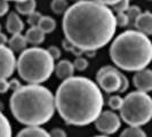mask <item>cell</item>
Wrapping results in <instances>:
<instances>
[{
  "instance_id": "cell-15",
  "label": "cell",
  "mask_w": 152,
  "mask_h": 137,
  "mask_svg": "<svg viewBox=\"0 0 152 137\" xmlns=\"http://www.w3.org/2000/svg\"><path fill=\"white\" fill-rule=\"evenodd\" d=\"M7 42H8V47L14 53H21V52H23L26 48V46H28L26 39L21 33L12 34V38L9 39Z\"/></svg>"
},
{
  "instance_id": "cell-13",
  "label": "cell",
  "mask_w": 152,
  "mask_h": 137,
  "mask_svg": "<svg viewBox=\"0 0 152 137\" xmlns=\"http://www.w3.org/2000/svg\"><path fill=\"white\" fill-rule=\"evenodd\" d=\"M54 71L56 73V77L58 79L65 80L70 77L73 76L75 73V66L72 64V62L68 61V60H62L60 61L54 68Z\"/></svg>"
},
{
  "instance_id": "cell-3",
  "label": "cell",
  "mask_w": 152,
  "mask_h": 137,
  "mask_svg": "<svg viewBox=\"0 0 152 137\" xmlns=\"http://www.w3.org/2000/svg\"><path fill=\"white\" fill-rule=\"evenodd\" d=\"M10 110L18 122L26 126H40L55 113V98L52 91L40 85L21 86L13 91Z\"/></svg>"
},
{
  "instance_id": "cell-20",
  "label": "cell",
  "mask_w": 152,
  "mask_h": 137,
  "mask_svg": "<svg viewBox=\"0 0 152 137\" xmlns=\"http://www.w3.org/2000/svg\"><path fill=\"white\" fill-rule=\"evenodd\" d=\"M0 137H12L10 123L1 111H0Z\"/></svg>"
},
{
  "instance_id": "cell-17",
  "label": "cell",
  "mask_w": 152,
  "mask_h": 137,
  "mask_svg": "<svg viewBox=\"0 0 152 137\" xmlns=\"http://www.w3.org/2000/svg\"><path fill=\"white\" fill-rule=\"evenodd\" d=\"M16 137H50L47 130L40 128L39 126H29L22 129Z\"/></svg>"
},
{
  "instance_id": "cell-41",
  "label": "cell",
  "mask_w": 152,
  "mask_h": 137,
  "mask_svg": "<svg viewBox=\"0 0 152 137\" xmlns=\"http://www.w3.org/2000/svg\"><path fill=\"white\" fill-rule=\"evenodd\" d=\"M129 1H132V0H129Z\"/></svg>"
},
{
  "instance_id": "cell-22",
  "label": "cell",
  "mask_w": 152,
  "mask_h": 137,
  "mask_svg": "<svg viewBox=\"0 0 152 137\" xmlns=\"http://www.w3.org/2000/svg\"><path fill=\"white\" fill-rule=\"evenodd\" d=\"M115 23H117V26H121V28H125L129 24V17L126 14V12H120V13H117L115 15Z\"/></svg>"
},
{
  "instance_id": "cell-7",
  "label": "cell",
  "mask_w": 152,
  "mask_h": 137,
  "mask_svg": "<svg viewBox=\"0 0 152 137\" xmlns=\"http://www.w3.org/2000/svg\"><path fill=\"white\" fill-rule=\"evenodd\" d=\"M124 73H121L118 68L111 65L102 66L99 70L96 78L99 87L107 93H114L118 91L120 88V82H121V77Z\"/></svg>"
},
{
  "instance_id": "cell-6",
  "label": "cell",
  "mask_w": 152,
  "mask_h": 137,
  "mask_svg": "<svg viewBox=\"0 0 152 137\" xmlns=\"http://www.w3.org/2000/svg\"><path fill=\"white\" fill-rule=\"evenodd\" d=\"M120 117L127 125L133 127L144 126L151 120L152 99L144 91H133L122 98Z\"/></svg>"
},
{
  "instance_id": "cell-28",
  "label": "cell",
  "mask_w": 152,
  "mask_h": 137,
  "mask_svg": "<svg viewBox=\"0 0 152 137\" xmlns=\"http://www.w3.org/2000/svg\"><path fill=\"white\" fill-rule=\"evenodd\" d=\"M48 53L52 55V57H53L54 60H58V58H61V48H58L57 46H50L48 49Z\"/></svg>"
},
{
  "instance_id": "cell-2",
  "label": "cell",
  "mask_w": 152,
  "mask_h": 137,
  "mask_svg": "<svg viewBox=\"0 0 152 137\" xmlns=\"http://www.w3.org/2000/svg\"><path fill=\"white\" fill-rule=\"evenodd\" d=\"M55 109L68 125L87 126L102 112L103 95L97 85L86 77H70L56 90Z\"/></svg>"
},
{
  "instance_id": "cell-37",
  "label": "cell",
  "mask_w": 152,
  "mask_h": 137,
  "mask_svg": "<svg viewBox=\"0 0 152 137\" xmlns=\"http://www.w3.org/2000/svg\"><path fill=\"white\" fill-rule=\"evenodd\" d=\"M95 137H107V136H105V135H102V136H95Z\"/></svg>"
},
{
  "instance_id": "cell-12",
  "label": "cell",
  "mask_w": 152,
  "mask_h": 137,
  "mask_svg": "<svg viewBox=\"0 0 152 137\" xmlns=\"http://www.w3.org/2000/svg\"><path fill=\"white\" fill-rule=\"evenodd\" d=\"M6 29L10 34H17L24 30V23L20 15L15 12H10L7 16Z\"/></svg>"
},
{
  "instance_id": "cell-9",
  "label": "cell",
  "mask_w": 152,
  "mask_h": 137,
  "mask_svg": "<svg viewBox=\"0 0 152 137\" xmlns=\"http://www.w3.org/2000/svg\"><path fill=\"white\" fill-rule=\"evenodd\" d=\"M16 68L14 52L6 45H0V79H7Z\"/></svg>"
},
{
  "instance_id": "cell-10",
  "label": "cell",
  "mask_w": 152,
  "mask_h": 137,
  "mask_svg": "<svg viewBox=\"0 0 152 137\" xmlns=\"http://www.w3.org/2000/svg\"><path fill=\"white\" fill-rule=\"evenodd\" d=\"M133 84L137 90L149 93L152 89V71L150 68H142L136 71L133 78Z\"/></svg>"
},
{
  "instance_id": "cell-4",
  "label": "cell",
  "mask_w": 152,
  "mask_h": 137,
  "mask_svg": "<svg viewBox=\"0 0 152 137\" xmlns=\"http://www.w3.org/2000/svg\"><path fill=\"white\" fill-rule=\"evenodd\" d=\"M110 56L117 68L125 71H138L145 68L151 62L152 42L144 33L127 30L113 40Z\"/></svg>"
},
{
  "instance_id": "cell-39",
  "label": "cell",
  "mask_w": 152,
  "mask_h": 137,
  "mask_svg": "<svg viewBox=\"0 0 152 137\" xmlns=\"http://www.w3.org/2000/svg\"><path fill=\"white\" fill-rule=\"evenodd\" d=\"M72 1H75V2H76V1H79V0H72Z\"/></svg>"
},
{
  "instance_id": "cell-32",
  "label": "cell",
  "mask_w": 152,
  "mask_h": 137,
  "mask_svg": "<svg viewBox=\"0 0 152 137\" xmlns=\"http://www.w3.org/2000/svg\"><path fill=\"white\" fill-rule=\"evenodd\" d=\"M8 82H9V89H12L13 91H15L16 89H18V88L21 87L20 81L16 80V79H13V80H10V81H8Z\"/></svg>"
},
{
  "instance_id": "cell-23",
  "label": "cell",
  "mask_w": 152,
  "mask_h": 137,
  "mask_svg": "<svg viewBox=\"0 0 152 137\" xmlns=\"http://www.w3.org/2000/svg\"><path fill=\"white\" fill-rule=\"evenodd\" d=\"M72 64H73V66H75V70H78V71H85L86 68H88V65H89L87 58L81 57V56H78Z\"/></svg>"
},
{
  "instance_id": "cell-24",
  "label": "cell",
  "mask_w": 152,
  "mask_h": 137,
  "mask_svg": "<svg viewBox=\"0 0 152 137\" xmlns=\"http://www.w3.org/2000/svg\"><path fill=\"white\" fill-rule=\"evenodd\" d=\"M130 6V1L129 0H119V1H117L115 4H114L113 6V12L115 13H120V12H126L128 7Z\"/></svg>"
},
{
  "instance_id": "cell-34",
  "label": "cell",
  "mask_w": 152,
  "mask_h": 137,
  "mask_svg": "<svg viewBox=\"0 0 152 137\" xmlns=\"http://www.w3.org/2000/svg\"><path fill=\"white\" fill-rule=\"evenodd\" d=\"M73 47H75V46L72 45L71 42H69L66 39H64V40H63V48H64L65 50H68V52H71Z\"/></svg>"
},
{
  "instance_id": "cell-38",
  "label": "cell",
  "mask_w": 152,
  "mask_h": 137,
  "mask_svg": "<svg viewBox=\"0 0 152 137\" xmlns=\"http://www.w3.org/2000/svg\"><path fill=\"white\" fill-rule=\"evenodd\" d=\"M0 32H1V24H0Z\"/></svg>"
},
{
  "instance_id": "cell-14",
  "label": "cell",
  "mask_w": 152,
  "mask_h": 137,
  "mask_svg": "<svg viewBox=\"0 0 152 137\" xmlns=\"http://www.w3.org/2000/svg\"><path fill=\"white\" fill-rule=\"evenodd\" d=\"M24 37L26 39L28 44H30L32 46H38L45 41L46 34L39 26L36 25V26H31L30 29L26 31Z\"/></svg>"
},
{
  "instance_id": "cell-8",
  "label": "cell",
  "mask_w": 152,
  "mask_h": 137,
  "mask_svg": "<svg viewBox=\"0 0 152 137\" xmlns=\"http://www.w3.org/2000/svg\"><path fill=\"white\" fill-rule=\"evenodd\" d=\"M94 122H95L96 129L101 133H103L104 135L114 134L120 128V125H121L119 117L112 111L101 112Z\"/></svg>"
},
{
  "instance_id": "cell-40",
  "label": "cell",
  "mask_w": 152,
  "mask_h": 137,
  "mask_svg": "<svg viewBox=\"0 0 152 137\" xmlns=\"http://www.w3.org/2000/svg\"><path fill=\"white\" fill-rule=\"evenodd\" d=\"M148 1H151V0H148Z\"/></svg>"
},
{
  "instance_id": "cell-33",
  "label": "cell",
  "mask_w": 152,
  "mask_h": 137,
  "mask_svg": "<svg viewBox=\"0 0 152 137\" xmlns=\"http://www.w3.org/2000/svg\"><path fill=\"white\" fill-rule=\"evenodd\" d=\"M94 1L99 2V4H102V5H105V6H113L114 4H115L117 1H119V0H94Z\"/></svg>"
},
{
  "instance_id": "cell-25",
  "label": "cell",
  "mask_w": 152,
  "mask_h": 137,
  "mask_svg": "<svg viewBox=\"0 0 152 137\" xmlns=\"http://www.w3.org/2000/svg\"><path fill=\"white\" fill-rule=\"evenodd\" d=\"M141 13H142V10H141V8L138 7V6H129L128 9L126 10V14L129 17V22L135 21V18H136Z\"/></svg>"
},
{
  "instance_id": "cell-26",
  "label": "cell",
  "mask_w": 152,
  "mask_h": 137,
  "mask_svg": "<svg viewBox=\"0 0 152 137\" xmlns=\"http://www.w3.org/2000/svg\"><path fill=\"white\" fill-rule=\"evenodd\" d=\"M107 103H109V106L111 107L112 110H119L122 104V98L120 96H118V95L111 96V97L109 98V102H107Z\"/></svg>"
},
{
  "instance_id": "cell-35",
  "label": "cell",
  "mask_w": 152,
  "mask_h": 137,
  "mask_svg": "<svg viewBox=\"0 0 152 137\" xmlns=\"http://www.w3.org/2000/svg\"><path fill=\"white\" fill-rule=\"evenodd\" d=\"M8 41L6 34H4L2 32H0V45H6Z\"/></svg>"
},
{
  "instance_id": "cell-21",
  "label": "cell",
  "mask_w": 152,
  "mask_h": 137,
  "mask_svg": "<svg viewBox=\"0 0 152 137\" xmlns=\"http://www.w3.org/2000/svg\"><path fill=\"white\" fill-rule=\"evenodd\" d=\"M120 137H148L145 131L143 129H141L140 127H133L130 126L129 128L125 129L121 133Z\"/></svg>"
},
{
  "instance_id": "cell-5",
  "label": "cell",
  "mask_w": 152,
  "mask_h": 137,
  "mask_svg": "<svg viewBox=\"0 0 152 137\" xmlns=\"http://www.w3.org/2000/svg\"><path fill=\"white\" fill-rule=\"evenodd\" d=\"M55 60L47 49L33 46L25 48L18 60H16V68L24 81L39 85L47 81L53 74Z\"/></svg>"
},
{
  "instance_id": "cell-1",
  "label": "cell",
  "mask_w": 152,
  "mask_h": 137,
  "mask_svg": "<svg viewBox=\"0 0 152 137\" xmlns=\"http://www.w3.org/2000/svg\"><path fill=\"white\" fill-rule=\"evenodd\" d=\"M62 23L65 39L84 53L107 45L117 30L113 10L94 0H79L69 6Z\"/></svg>"
},
{
  "instance_id": "cell-19",
  "label": "cell",
  "mask_w": 152,
  "mask_h": 137,
  "mask_svg": "<svg viewBox=\"0 0 152 137\" xmlns=\"http://www.w3.org/2000/svg\"><path fill=\"white\" fill-rule=\"evenodd\" d=\"M69 4L68 0H52L50 1V9L54 14L56 15H61L64 14L65 10L68 9Z\"/></svg>"
},
{
  "instance_id": "cell-16",
  "label": "cell",
  "mask_w": 152,
  "mask_h": 137,
  "mask_svg": "<svg viewBox=\"0 0 152 137\" xmlns=\"http://www.w3.org/2000/svg\"><path fill=\"white\" fill-rule=\"evenodd\" d=\"M16 13L18 15H30L37 8V1L36 0H21L17 1L15 5Z\"/></svg>"
},
{
  "instance_id": "cell-30",
  "label": "cell",
  "mask_w": 152,
  "mask_h": 137,
  "mask_svg": "<svg viewBox=\"0 0 152 137\" xmlns=\"http://www.w3.org/2000/svg\"><path fill=\"white\" fill-rule=\"evenodd\" d=\"M50 137H66V134L65 131L61 128H54L50 133H49Z\"/></svg>"
},
{
  "instance_id": "cell-31",
  "label": "cell",
  "mask_w": 152,
  "mask_h": 137,
  "mask_svg": "<svg viewBox=\"0 0 152 137\" xmlns=\"http://www.w3.org/2000/svg\"><path fill=\"white\" fill-rule=\"evenodd\" d=\"M9 90V82L7 79H0V94H5Z\"/></svg>"
},
{
  "instance_id": "cell-29",
  "label": "cell",
  "mask_w": 152,
  "mask_h": 137,
  "mask_svg": "<svg viewBox=\"0 0 152 137\" xmlns=\"http://www.w3.org/2000/svg\"><path fill=\"white\" fill-rule=\"evenodd\" d=\"M9 1L7 0H0V17L5 16L9 12Z\"/></svg>"
},
{
  "instance_id": "cell-11",
  "label": "cell",
  "mask_w": 152,
  "mask_h": 137,
  "mask_svg": "<svg viewBox=\"0 0 152 137\" xmlns=\"http://www.w3.org/2000/svg\"><path fill=\"white\" fill-rule=\"evenodd\" d=\"M134 23L137 31L144 33L146 36H150L152 33V14L150 10H145L141 13L135 18Z\"/></svg>"
},
{
  "instance_id": "cell-27",
  "label": "cell",
  "mask_w": 152,
  "mask_h": 137,
  "mask_svg": "<svg viewBox=\"0 0 152 137\" xmlns=\"http://www.w3.org/2000/svg\"><path fill=\"white\" fill-rule=\"evenodd\" d=\"M41 16L42 15H41L39 12L34 10L33 13H31L30 15H28V24H29L30 26H36V25H38V22Z\"/></svg>"
},
{
  "instance_id": "cell-36",
  "label": "cell",
  "mask_w": 152,
  "mask_h": 137,
  "mask_svg": "<svg viewBox=\"0 0 152 137\" xmlns=\"http://www.w3.org/2000/svg\"><path fill=\"white\" fill-rule=\"evenodd\" d=\"M7 1H14V2H17V1H21V0H7Z\"/></svg>"
},
{
  "instance_id": "cell-18",
  "label": "cell",
  "mask_w": 152,
  "mask_h": 137,
  "mask_svg": "<svg viewBox=\"0 0 152 137\" xmlns=\"http://www.w3.org/2000/svg\"><path fill=\"white\" fill-rule=\"evenodd\" d=\"M37 26H39L45 34L52 33L56 29V21L52 18L50 16H41Z\"/></svg>"
}]
</instances>
